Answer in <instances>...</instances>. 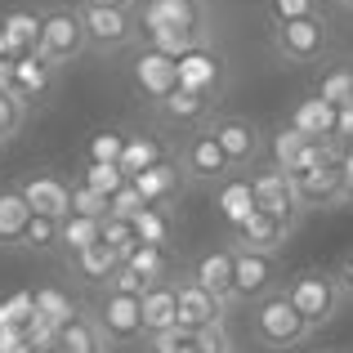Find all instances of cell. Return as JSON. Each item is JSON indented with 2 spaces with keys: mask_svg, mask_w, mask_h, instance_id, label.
I'll return each instance as SVG.
<instances>
[{
  "mask_svg": "<svg viewBox=\"0 0 353 353\" xmlns=\"http://www.w3.org/2000/svg\"><path fill=\"white\" fill-rule=\"evenodd\" d=\"M59 233H63V219H45V215H32L27 219V233H23V246L18 250H32V255H54L59 246Z\"/></svg>",
  "mask_w": 353,
  "mask_h": 353,
  "instance_id": "35",
  "label": "cell"
},
{
  "mask_svg": "<svg viewBox=\"0 0 353 353\" xmlns=\"http://www.w3.org/2000/svg\"><path fill=\"white\" fill-rule=\"evenodd\" d=\"M99 228H103V219H85V215H68L63 219V233H59V246L63 255H81V250L99 246Z\"/></svg>",
  "mask_w": 353,
  "mask_h": 353,
  "instance_id": "34",
  "label": "cell"
},
{
  "mask_svg": "<svg viewBox=\"0 0 353 353\" xmlns=\"http://www.w3.org/2000/svg\"><path fill=\"white\" fill-rule=\"evenodd\" d=\"M295 192H300L304 215H309V210H331V206H345V201H340V161H331V165H318V170L295 174Z\"/></svg>",
  "mask_w": 353,
  "mask_h": 353,
  "instance_id": "22",
  "label": "cell"
},
{
  "mask_svg": "<svg viewBox=\"0 0 353 353\" xmlns=\"http://www.w3.org/2000/svg\"><path fill=\"white\" fill-rule=\"evenodd\" d=\"M54 85H59V68H50L41 54H27V59L14 63V99L27 108V112L41 108V103H50Z\"/></svg>",
  "mask_w": 353,
  "mask_h": 353,
  "instance_id": "18",
  "label": "cell"
},
{
  "mask_svg": "<svg viewBox=\"0 0 353 353\" xmlns=\"http://www.w3.org/2000/svg\"><path fill=\"white\" fill-rule=\"evenodd\" d=\"M174 295H179V327L183 331H210V327H228V309L215 300L210 291H201L188 273L174 277Z\"/></svg>",
  "mask_w": 353,
  "mask_h": 353,
  "instance_id": "14",
  "label": "cell"
},
{
  "mask_svg": "<svg viewBox=\"0 0 353 353\" xmlns=\"http://www.w3.org/2000/svg\"><path fill=\"white\" fill-rule=\"evenodd\" d=\"M125 264L134 268L143 282H174V277H179L170 246H134V250L125 255Z\"/></svg>",
  "mask_w": 353,
  "mask_h": 353,
  "instance_id": "28",
  "label": "cell"
},
{
  "mask_svg": "<svg viewBox=\"0 0 353 353\" xmlns=\"http://www.w3.org/2000/svg\"><path fill=\"white\" fill-rule=\"evenodd\" d=\"M268 23H295V18H318L322 0H264Z\"/></svg>",
  "mask_w": 353,
  "mask_h": 353,
  "instance_id": "38",
  "label": "cell"
},
{
  "mask_svg": "<svg viewBox=\"0 0 353 353\" xmlns=\"http://www.w3.org/2000/svg\"><path fill=\"white\" fill-rule=\"evenodd\" d=\"M313 94H318L322 103H331L336 112L340 108H353V63H331V68H322Z\"/></svg>",
  "mask_w": 353,
  "mask_h": 353,
  "instance_id": "31",
  "label": "cell"
},
{
  "mask_svg": "<svg viewBox=\"0 0 353 353\" xmlns=\"http://www.w3.org/2000/svg\"><path fill=\"white\" fill-rule=\"evenodd\" d=\"M32 300H36V318H41V322H50L54 331H59V327H68L72 318H81L77 300H72L68 291H59V286H41V291H32Z\"/></svg>",
  "mask_w": 353,
  "mask_h": 353,
  "instance_id": "32",
  "label": "cell"
},
{
  "mask_svg": "<svg viewBox=\"0 0 353 353\" xmlns=\"http://www.w3.org/2000/svg\"><path fill=\"white\" fill-rule=\"evenodd\" d=\"M148 286H152V282H143V277H139L130 264H121L117 273L108 277V286H103V291H117V295H134V300H143V291H148Z\"/></svg>",
  "mask_w": 353,
  "mask_h": 353,
  "instance_id": "44",
  "label": "cell"
},
{
  "mask_svg": "<svg viewBox=\"0 0 353 353\" xmlns=\"http://www.w3.org/2000/svg\"><path fill=\"white\" fill-rule=\"evenodd\" d=\"M233 353H237V349H233Z\"/></svg>",
  "mask_w": 353,
  "mask_h": 353,
  "instance_id": "57",
  "label": "cell"
},
{
  "mask_svg": "<svg viewBox=\"0 0 353 353\" xmlns=\"http://www.w3.org/2000/svg\"><path fill=\"white\" fill-rule=\"evenodd\" d=\"M246 179H250V192H255V210L273 215L277 224H286V228H300L304 206H300V192H295L291 174L277 170V165H268V161H259Z\"/></svg>",
  "mask_w": 353,
  "mask_h": 353,
  "instance_id": "8",
  "label": "cell"
},
{
  "mask_svg": "<svg viewBox=\"0 0 353 353\" xmlns=\"http://www.w3.org/2000/svg\"><path fill=\"white\" fill-rule=\"evenodd\" d=\"M291 237H295V228H286V224H277L273 215L255 210L250 219H241L233 233H228V246H237V250H259V255H282Z\"/></svg>",
  "mask_w": 353,
  "mask_h": 353,
  "instance_id": "17",
  "label": "cell"
},
{
  "mask_svg": "<svg viewBox=\"0 0 353 353\" xmlns=\"http://www.w3.org/2000/svg\"><path fill=\"white\" fill-rule=\"evenodd\" d=\"M134 18H139V41H148L157 32H179V36H192V41H206L201 0H139Z\"/></svg>",
  "mask_w": 353,
  "mask_h": 353,
  "instance_id": "6",
  "label": "cell"
},
{
  "mask_svg": "<svg viewBox=\"0 0 353 353\" xmlns=\"http://www.w3.org/2000/svg\"><path fill=\"white\" fill-rule=\"evenodd\" d=\"M0 63H14V59H9V41H5V36H0Z\"/></svg>",
  "mask_w": 353,
  "mask_h": 353,
  "instance_id": "50",
  "label": "cell"
},
{
  "mask_svg": "<svg viewBox=\"0 0 353 353\" xmlns=\"http://www.w3.org/2000/svg\"><path fill=\"white\" fill-rule=\"evenodd\" d=\"M210 192H215V210H219V219L228 224V233H233L241 219L255 215V192H250L246 174H228V179H219Z\"/></svg>",
  "mask_w": 353,
  "mask_h": 353,
  "instance_id": "24",
  "label": "cell"
},
{
  "mask_svg": "<svg viewBox=\"0 0 353 353\" xmlns=\"http://www.w3.org/2000/svg\"><path fill=\"white\" fill-rule=\"evenodd\" d=\"M0 94H14V63H0Z\"/></svg>",
  "mask_w": 353,
  "mask_h": 353,
  "instance_id": "49",
  "label": "cell"
},
{
  "mask_svg": "<svg viewBox=\"0 0 353 353\" xmlns=\"http://www.w3.org/2000/svg\"><path fill=\"white\" fill-rule=\"evenodd\" d=\"M139 318H143V340L179 327V295H174V282H152L148 286L143 300H139Z\"/></svg>",
  "mask_w": 353,
  "mask_h": 353,
  "instance_id": "21",
  "label": "cell"
},
{
  "mask_svg": "<svg viewBox=\"0 0 353 353\" xmlns=\"http://www.w3.org/2000/svg\"><path fill=\"white\" fill-rule=\"evenodd\" d=\"M36 54H41L50 68H59V72L72 68V63H81L90 54L77 5H54V9L41 14V45H36Z\"/></svg>",
  "mask_w": 353,
  "mask_h": 353,
  "instance_id": "4",
  "label": "cell"
},
{
  "mask_svg": "<svg viewBox=\"0 0 353 353\" xmlns=\"http://www.w3.org/2000/svg\"><path fill=\"white\" fill-rule=\"evenodd\" d=\"M282 295L291 300V309L304 318L309 331H322L340 318L345 309V291L336 282V268H300L282 282Z\"/></svg>",
  "mask_w": 353,
  "mask_h": 353,
  "instance_id": "1",
  "label": "cell"
},
{
  "mask_svg": "<svg viewBox=\"0 0 353 353\" xmlns=\"http://www.w3.org/2000/svg\"><path fill=\"white\" fill-rule=\"evenodd\" d=\"M77 183H81V188L103 192V197L112 201V192H121L130 179L121 174V165H94V161H85V165H81V174H77Z\"/></svg>",
  "mask_w": 353,
  "mask_h": 353,
  "instance_id": "36",
  "label": "cell"
},
{
  "mask_svg": "<svg viewBox=\"0 0 353 353\" xmlns=\"http://www.w3.org/2000/svg\"><path fill=\"white\" fill-rule=\"evenodd\" d=\"M309 336L313 331L304 327V318L291 309V300L282 295V286H277L273 295H264V300L250 304V340H255L259 349L286 353V349H300Z\"/></svg>",
  "mask_w": 353,
  "mask_h": 353,
  "instance_id": "2",
  "label": "cell"
},
{
  "mask_svg": "<svg viewBox=\"0 0 353 353\" xmlns=\"http://www.w3.org/2000/svg\"><path fill=\"white\" fill-rule=\"evenodd\" d=\"M268 45L286 63H318L331 50V27L322 14L318 18H295V23H273L268 27Z\"/></svg>",
  "mask_w": 353,
  "mask_h": 353,
  "instance_id": "9",
  "label": "cell"
},
{
  "mask_svg": "<svg viewBox=\"0 0 353 353\" xmlns=\"http://www.w3.org/2000/svg\"><path fill=\"white\" fill-rule=\"evenodd\" d=\"M130 77H134V90L148 99V103H161L170 90H179V68H174V59L148 50V45L134 54V68H130Z\"/></svg>",
  "mask_w": 353,
  "mask_h": 353,
  "instance_id": "15",
  "label": "cell"
},
{
  "mask_svg": "<svg viewBox=\"0 0 353 353\" xmlns=\"http://www.w3.org/2000/svg\"><path fill=\"white\" fill-rule=\"evenodd\" d=\"M134 192L148 201V206H170L174 197H179L188 183H183V174L174 170V161H161V165H152V170H143V174H134Z\"/></svg>",
  "mask_w": 353,
  "mask_h": 353,
  "instance_id": "25",
  "label": "cell"
},
{
  "mask_svg": "<svg viewBox=\"0 0 353 353\" xmlns=\"http://www.w3.org/2000/svg\"><path fill=\"white\" fill-rule=\"evenodd\" d=\"M313 353H349V349H313Z\"/></svg>",
  "mask_w": 353,
  "mask_h": 353,
  "instance_id": "52",
  "label": "cell"
},
{
  "mask_svg": "<svg viewBox=\"0 0 353 353\" xmlns=\"http://www.w3.org/2000/svg\"><path fill=\"white\" fill-rule=\"evenodd\" d=\"M170 161H174V170L183 174L188 188H215L219 179L233 174V170H228V161H224V152H219V143H215V134H210L206 125L188 130V134L170 148Z\"/></svg>",
  "mask_w": 353,
  "mask_h": 353,
  "instance_id": "5",
  "label": "cell"
},
{
  "mask_svg": "<svg viewBox=\"0 0 353 353\" xmlns=\"http://www.w3.org/2000/svg\"><path fill=\"white\" fill-rule=\"evenodd\" d=\"M282 286V259L233 246V304H255Z\"/></svg>",
  "mask_w": 353,
  "mask_h": 353,
  "instance_id": "11",
  "label": "cell"
},
{
  "mask_svg": "<svg viewBox=\"0 0 353 353\" xmlns=\"http://www.w3.org/2000/svg\"><path fill=\"white\" fill-rule=\"evenodd\" d=\"M59 353H108V340L99 331V322L90 313H81L68 327H59Z\"/></svg>",
  "mask_w": 353,
  "mask_h": 353,
  "instance_id": "29",
  "label": "cell"
},
{
  "mask_svg": "<svg viewBox=\"0 0 353 353\" xmlns=\"http://www.w3.org/2000/svg\"><path fill=\"white\" fill-rule=\"evenodd\" d=\"M81 27H85L90 54H125L139 45V18L134 9H99V5H77Z\"/></svg>",
  "mask_w": 353,
  "mask_h": 353,
  "instance_id": "7",
  "label": "cell"
},
{
  "mask_svg": "<svg viewBox=\"0 0 353 353\" xmlns=\"http://www.w3.org/2000/svg\"><path fill=\"white\" fill-rule=\"evenodd\" d=\"M68 268H72L77 277H85V282H94V286H108V277L121 268V255H117L112 246H103V241H99V246H90V250H81V255H72Z\"/></svg>",
  "mask_w": 353,
  "mask_h": 353,
  "instance_id": "30",
  "label": "cell"
},
{
  "mask_svg": "<svg viewBox=\"0 0 353 353\" xmlns=\"http://www.w3.org/2000/svg\"><path fill=\"white\" fill-rule=\"evenodd\" d=\"M174 68H179V85L192 90V94H201V99H210V103H219V94L228 90V59H224V50H215L210 41H201L197 50H188Z\"/></svg>",
  "mask_w": 353,
  "mask_h": 353,
  "instance_id": "10",
  "label": "cell"
},
{
  "mask_svg": "<svg viewBox=\"0 0 353 353\" xmlns=\"http://www.w3.org/2000/svg\"><path fill=\"white\" fill-rule=\"evenodd\" d=\"M14 188H18V197L27 201L32 215H45V219H68L72 215V183L63 179V174L36 170V174H27V179H18Z\"/></svg>",
  "mask_w": 353,
  "mask_h": 353,
  "instance_id": "13",
  "label": "cell"
},
{
  "mask_svg": "<svg viewBox=\"0 0 353 353\" xmlns=\"http://www.w3.org/2000/svg\"><path fill=\"white\" fill-rule=\"evenodd\" d=\"M148 210V201L134 192V183H125L121 192H112V201H108V215L112 219H134V215H143Z\"/></svg>",
  "mask_w": 353,
  "mask_h": 353,
  "instance_id": "43",
  "label": "cell"
},
{
  "mask_svg": "<svg viewBox=\"0 0 353 353\" xmlns=\"http://www.w3.org/2000/svg\"><path fill=\"white\" fill-rule=\"evenodd\" d=\"M345 148H349V152H353V139H349V143H345Z\"/></svg>",
  "mask_w": 353,
  "mask_h": 353,
  "instance_id": "54",
  "label": "cell"
},
{
  "mask_svg": "<svg viewBox=\"0 0 353 353\" xmlns=\"http://www.w3.org/2000/svg\"><path fill=\"white\" fill-rule=\"evenodd\" d=\"M81 5H99V9H139V0H81Z\"/></svg>",
  "mask_w": 353,
  "mask_h": 353,
  "instance_id": "48",
  "label": "cell"
},
{
  "mask_svg": "<svg viewBox=\"0 0 353 353\" xmlns=\"http://www.w3.org/2000/svg\"><path fill=\"white\" fill-rule=\"evenodd\" d=\"M27 108L18 103L14 94H0V148H9L18 134H23V125H27Z\"/></svg>",
  "mask_w": 353,
  "mask_h": 353,
  "instance_id": "40",
  "label": "cell"
},
{
  "mask_svg": "<svg viewBox=\"0 0 353 353\" xmlns=\"http://www.w3.org/2000/svg\"><path fill=\"white\" fill-rule=\"evenodd\" d=\"M130 224H134L139 246H170V237H174V215H170V206H148L143 215H134Z\"/></svg>",
  "mask_w": 353,
  "mask_h": 353,
  "instance_id": "33",
  "label": "cell"
},
{
  "mask_svg": "<svg viewBox=\"0 0 353 353\" xmlns=\"http://www.w3.org/2000/svg\"><path fill=\"white\" fill-rule=\"evenodd\" d=\"M27 201L18 197V188H0V250H18L23 246V233H27Z\"/></svg>",
  "mask_w": 353,
  "mask_h": 353,
  "instance_id": "27",
  "label": "cell"
},
{
  "mask_svg": "<svg viewBox=\"0 0 353 353\" xmlns=\"http://www.w3.org/2000/svg\"><path fill=\"white\" fill-rule=\"evenodd\" d=\"M336 282H340V291H345V300H353V250L336 264Z\"/></svg>",
  "mask_w": 353,
  "mask_h": 353,
  "instance_id": "47",
  "label": "cell"
},
{
  "mask_svg": "<svg viewBox=\"0 0 353 353\" xmlns=\"http://www.w3.org/2000/svg\"><path fill=\"white\" fill-rule=\"evenodd\" d=\"M152 112H157V121H161L165 130H179V134H188V130H201L210 117H215V103L179 85V90H170L161 103H152Z\"/></svg>",
  "mask_w": 353,
  "mask_h": 353,
  "instance_id": "16",
  "label": "cell"
},
{
  "mask_svg": "<svg viewBox=\"0 0 353 353\" xmlns=\"http://www.w3.org/2000/svg\"><path fill=\"white\" fill-rule=\"evenodd\" d=\"M99 241L117 250V255H121V264H125V255L139 246V237H134V224H130V219H112V215L103 219V228H99Z\"/></svg>",
  "mask_w": 353,
  "mask_h": 353,
  "instance_id": "39",
  "label": "cell"
},
{
  "mask_svg": "<svg viewBox=\"0 0 353 353\" xmlns=\"http://www.w3.org/2000/svg\"><path fill=\"white\" fill-rule=\"evenodd\" d=\"M27 353H36V349H27Z\"/></svg>",
  "mask_w": 353,
  "mask_h": 353,
  "instance_id": "55",
  "label": "cell"
},
{
  "mask_svg": "<svg viewBox=\"0 0 353 353\" xmlns=\"http://www.w3.org/2000/svg\"><path fill=\"white\" fill-rule=\"evenodd\" d=\"M90 318L99 322V331H103L108 345H139V340H143V318H139V300L134 295L103 291Z\"/></svg>",
  "mask_w": 353,
  "mask_h": 353,
  "instance_id": "12",
  "label": "cell"
},
{
  "mask_svg": "<svg viewBox=\"0 0 353 353\" xmlns=\"http://www.w3.org/2000/svg\"><path fill=\"white\" fill-rule=\"evenodd\" d=\"M206 130L215 134L219 152H224L228 170L233 174H250L268 152V134L255 117H241V112H215L206 121Z\"/></svg>",
  "mask_w": 353,
  "mask_h": 353,
  "instance_id": "3",
  "label": "cell"
},
{
  "mask_svg": "<svg viewBox=\"0 0 353 353\" xmlns=\"http://www.w3.org/2000/svg\"><path fill=\"white\" fill-rule=\"evenodd\" d=\"M121 152H125V130H99L85 143V161H94V165H117Z\"/></svg>",
  "mask_w": 353,
  "mask_h": 353,
  "instance_id": "37",
  "label": "cell"
},
{
  "mask_svg": "<svg viewBox=\"0 0 353 353\" xmlns=\"http://www.w3.org/2000/svg\"><path fill=\"white\" fill-rule=\"evenodd\" d=\"M336 9H345V14H353V0H331Z\"/></svg>",
  "mask_w": 353,
  "mask_h": 353,
  "instance_id": "51",
  "label": "cell"
},
{
  "mask_svg": "<svg viewBox=\"0 0 353 353\" xmlns=\"http://www.w3.org/2000/svg\"><path fill=\"white\" fill-rule=\"evenodd\" d=\"M0 36L9 41V59H27L41 45V14L36 9H14V14L0 18Z\"/></svg>",
  "mask_w": 353,
  "mask_h": 353,
  "instance_id": "26",
  "label": "cell"
},
{
  "mask_svg": "<svg viewBox=\"0 0 353 353\" xmlns=\"http://www.w3.org/2000/svg\"><path fill=\"white\" fill-rule=\"evenodd\" d=\"M188 277L201 286V291H210L224 309H233V246H215L206 250V255L192 259Z\"/></svg>",
  "mask_w": 353,
  "mask_h": 353,
  "instance_id": "19",
  "label": "cell"
},
{
  "mask_svg": "<svg viewBox=\"0 0 353 353\" xmlns=\"http://www.w3.org/2000/svg\"><path fill=\"white\" fill-rule=\"evenodd\" d=\"M0 353H27V331L23 327H0Z\"/></svg>",
  "mask_w": 353,
  "mask_h": 353,
  "instance_id": "45",
  "label": "cell"
},
{
  "mask_svg": "<svg viewBox=\"0 0 353 353\" xmlns=\"http://www.w3.org/2000/svg\"><path fill=\"white\" fill-rule=\"evenodd\" d=\"M340 201H353V152L345 148V152H340Z\"/></svg>",
  "mask_w": 353,
  "mask_h": 353,
  "instance_id": "46",
  "label": "cell"
},
{
  "mask_svg": "<svg viewBox=\"0 0 353 353\" xmlns=\"http://www.w3.org/2000/svg\"><path fill=\"white\" fill-rule=\"evenodd\" d=\"M36 318V300L32 291H18L9 300H0V327H27Z\"/></svg>",
  "mask_w": 353,
  "mask_h": 353,
  "instance_id": "41",
  "label": "cell"
},
{
  "mask_svg": "<svg viewBox=\"0 0 353 353\" xmlns=\"http://www.w3.org/2000/svg\"><path fill=\"white\" fill-rule=\"evenodd\" d=\"M72 215H85V219H108V197L94 188H81L72 183Z\"/></svg>",
  "mask_w": 353,
  "mask_h": 353,
  "instance_id": "42",
  "label": "cell"
},
{
  "mask_svg": "<svg viewBox=\"0 0 353 353\" xmlns=\"http://www.w3.org/2000/svg\"><path fill=\"white\" fill-rule=\"evenodd\" d=\"M282 125H291L300 139H309V143H336V108L322 103L318 94L300 99V103L286 112Z\"/></svg>",
  "mask_w": 353,
  "mask_h": 353,
  "instance_id": "20",
  "label": "cell"
},
{
  "mask_svg": "<svg viewBox=\"0 0 353 353\" xmlns=\"http://www.w3.org/2000/svg\"><path fill=\"white\" fill-rule=\"evenodd\" d=\"M170 161V143H165L161 134H152V130H139V134H125V152H121V174L125 179H134V174L152 170V165Z\"/></svg>",
  "mask_w": 353,
  "mask_h": 353,
  "instance_id": "23",
  "label": "cell"
},
{
  "mask_svg": "<svg viewBox=\"0 0 353 353\" xmlns=\"http://www.w3.org/2000/svg\"><path fill=\"white\" fill-rule=\"evenodd\" d=\"M0 152H5V148H0Z\"/></svg>",
  "mask_w": 353,
  "mask_h": 353,
  "instance_id": "56",
  "label": "cell"
},
{
  "mask_svg": "<svg viewBox=\"0 0 353 353\" xmlns=\"http://www.w3.org/2000/svg\"><path fill=\"white\" fill-rule=\"evenodd\" d=\"M179 353H197V349H192V345H183V349H179Z\"/></svg>",
  "mask_w": 353,
  "mask_h": 353,
  "instance_id": "53",
  "label": "cell"
}]
</instances>
